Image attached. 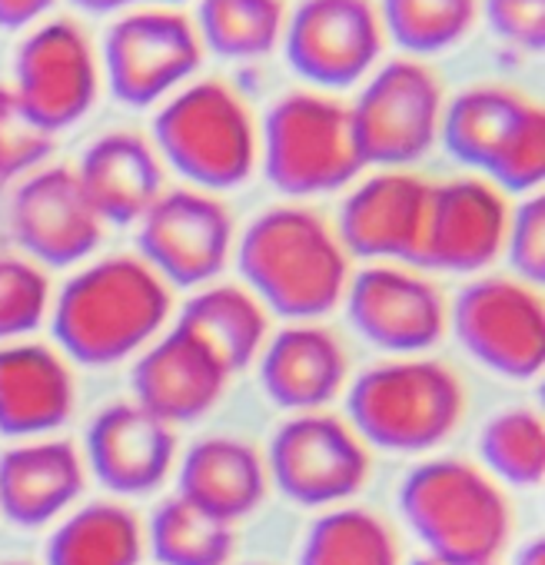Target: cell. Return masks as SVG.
Segmentation results:
<instances>
[{"label":"cell","mask_w":545,"mask_h":565,"mask_svg":"<svg viewBox=\"0 0 545 565\" xmlns=\"http://www.w3.org/2000/svg\"><path fill=\"white\" fill-rule=\"evenodd\" d=\"M180 323H186L229 373L246 370L266 340V313L259 300L239 287H206L186 300Z\"/></svg>","instance_id":"484cf974"},{"label":"cell","mask_w":545,"mask_h":565,"mask_svg":"<svg viewBox=\"0 0 545 565\" xmlns=\"http://www.w3.org/2000/svg\"><path fill=\"white\" fill-rule=\"evenodd\" d=\"M74 413L67 363L38 343L0 347V436L28 439L64 426Z\"/></svg>","instance_id":"44dd1931"},{"label":"cell","mask_w":545,"mask_h":565,"mask_svg":"<svg viewBox=\"0 0 545 565\" xmlns=\"http://www.w3.org/2000/svg\"><path fill=\"white\" fill-rule=\"evenodd\" d=\"M51 307V282L38 263L0 253V340L34 333Z\"/></svg>","instance_id":"d6a6232c"},{"label":"cell","mask_w":545,"mask_h":565,"mask_svg":"<svg viewBox=\"0 0 545 565\" xmlns=\"http://www.w3.org/2000/svg\"><path fill=\"white\" fill-rule=\"evenodd\" d=\"M177 456L173 426L160 423L137 403L107 406L87 429V462L94 476L120 495L153 492Z\"/></svg>","instance_id":"d6986e66"},{"label":"cell","mask_w":545,"mask_h":565,"mask_svg":"<svg viewBox=\"0 0 545 565\" xmlns=\"http://www.w3.org/2000/svg\"><path fill=\"white\" fill-rule=\"evenodd\" d=\"M439 120L442 87L436 74L413 57L383 64L350 107L363 167L383 170H403L423 160L439 137Z\"/></svg>","instance_id":"52a82bcc"},{"label":"cell","mask_w":545,"mask_h":565,"mask_svg":"<svg viewBox=\"0 0 545 565\" xmlns=\"http://www.w3.org/2000/svg\"><path fill=\"white\" fill-rule=\"evenodd\" d=\"M284 24V0H200L193 31L216 57L253 61L280 44Z\"/></svg>","instance_id":"83f0119b"},{"label":"cell","mask_w":545,"mask_h":565,"mask_svg":"<svg viewBox=\"0 0 545 565\" xmlns=\"http://www.w3.org/2000/svg\"><path fill=\"white\" fill-rule=\"evenodd\" d=\"M133 4H157V8H170V4H180V0H133Z\"/></svg>","instance_id":"60d3db41"},{"label":"cell","mask_w":545,"mask_h":565,"mask_svg":"<svg viewBox=\"0 0 545 565\" xmlns=\"http://www.w3.org/2000/svg\"><path fill=\"white\" fill-rule=\"evenodd\" d=\"M259 150L266 180L287 196H323L366 170L350 107L313 90H293L266 110Z\"/></svg>","instance_id":"8992f818"},{"label":"cell","mask_w":545,"mask_h":565,"mask_svg":"<svg viewBox=\"0 0 545 565\" xmlns=\"http://www.w3.org/2000/svg\"><path fill=\"white\" fill-rule=\"evenodd\" d=\"M160 157L203 190L239 186L259 153L253 114L223 81H200L177 90L153 117Z\"/></svg>","instance_id":"5b68a950"},{"label":"cell","mask_w":545,"mask_h":565,"mask_svg":"<svg viewBox=\"0 0 545 565\" xmlns=\"http://www.w3.org/2000/svg\"><path fill=\"white\" fill-rule=\"evenodd\" d=\"M509 210L502 193L475 177L429 186L426 223L413 266L439 273H479L505 243Z\"/></svg>","instance_id":"5bb4252c"},{"label":"cell","mask_w":545,"mask_h":565,"mask_svg":"<svg viewBox=\"0 0 545 565\" xmlns=\"http://www.w3.org/2000/svg\"><path fill=\"white\" fill-rule=\"evenodd\" d=\"M54 150V134H47L18 100L11 87L0 84V183H11L38 170Z\"/></svg>","instance_id":"836d02e7"},{"label":"cell","mask_w":545,"mask_h":565,"mask_svg":"<svg viewBox=\"0 0 545 565\" xmlns=\"http://www.w3.org/2000/svg\"><path fill=\"white\" fill-rule=\"evenodd\" d=\"M300 565H399V548L380 515L366 509H333L310 525Z\"/></svg>","instance_id":"f1b7e54d"},{"label":"cell","mask_w":545,"mask_h":565,"mask_svg":"<svg viewBox=\"0 0 545 565\" xmlns=\"http://www.w3.org/2000/svg\"><path fill=\"white\" fill-rule=\"evenodd\" d=\"M229 376L223 360L177 320V327L137 360L130 386L140 409L177 426L206 416L226 393Z\"/></svg>","instance_id":"e0dca14e"},{"label":"cell","mask_w":545,"mask_h":565,"mask_svg":"<svg viewBox=\"0 0 545 565\" xmlns=\"http://www.w3.org/2000/svg\"><path fill=\"white\" fill-rule=\"evenodd\" d=\"M492 34L519 51L542 54L545 47V0H485Z\"/></svg>","instance_id":"8d00e7d4"},{"label":"cell","mask_w":545,"mask_h":565,"mask_svg":"<svg viewBox=\"0 0 545 565\" xmlns=\"http://www.w3.org/2000/svg\"><path fill=\"white\" fill-rule=\"evenodd\" d=\"M140 259L177 287H203L229 256L233 216L203 190H163L140 216Z\"/></svg>","instance_id":"4fadbf2b"},{"label":"cell","mask_w":545,"mask_h":565,"mask_svg":"<svg viewBox=\"0 0 545 565\" xmlns=\"http://www.w3.org/2000/svg\"><path fill=\"white\" fill-rule=\"evenodd\" d=\"M429 186L406 170H383L363 180L340 206V246L366 259H403L413 266Z\"/></svg>","instance_id":"ac0fdd59"},{"label":"cell","mask_w":545,"mask_h":565,"mask_svg":"<svg viewBox=\"0 0 545 565\" xmlns=\"http://www.w3.org/2000/svg\"><path fill=\"white\" fill-rule=\"evenodd\" d=\"M346 409L363 443L386 452H429L459 426L466 390L442 363L393 360L356 376Z\"/></svg>","instance_id":"277c9868"},{"label":"cell","mask_w":545,"mask_h":565,"mask_svg":"<svg viewBox=\"0 0 545 565\" xmlns=\"http://www.w3.org/2000/svg\"><path fill=\"white\" fill-rule=\"evenodd\" d=\"M399 512L429 558L449 565H495L512 529L499 486L462 459H429L406 472Z\"/></svg>","instance_id":"3957f363"},{"label":"cell","mask_w":545,"mask_h":565,"mask_svg":"<svg viewBox=\"0 0 545 565\" xmlns=\"http://www.w3.org/2000/svg\"><path fill=\"white\" fill-rule=\"evenodd\" d=\"M84 492V459L67 439L24 443L0 452V512L38 529Z\"/></svg>","instance_id":"603a6c76"},{"label":"cell","mask_w":545,"mask_h":565,"mask_svg":"<svg viewBox=\"0 0 545 565\" xmlns=\"http://www.w3.org/2000/svg\"><path fill=\"white\" fill-rule=\"evenodd\" d=\"M11 233L34 259L64 269L100 246L104 223L71 167H44L18 186L11 200Z\"/></svg>","instance_id":"2e32d148"},{"label":"cell","mask_w":545,"mask_h":565,"mask_svg":"<svg viewBox=\"0 0 545 565\" xmlns=\"http://www.w3.org/2000/svg\"><path fill=\"white\" fill-rule=\"evenodd\" d=\"M413 565H449V562H439V558H429V555H423V558H416Z\"/></svg>","instance_id":"b9f144b4"},{"label":"cell","mask_w":545,"mask_h":565,"mask_svg":"<svg viewBox=\"0 0 545 565\" xmlns=\"http://www.w3.org/2000/svg\"><path fill=\"white\" fill-rule=\"evenodd\" d=\"M482 466L519 489H532L545 472V426L532 409H505L479 433Z\"/></svg>","instance_id":"1f68e13d"},{"label":"cell","mask_w":545,"mask_h":565,"mask_svg":"<svg viewBox=\"0 0 545 565\" xmlns=\"http://www.w3.org/2000/svg\"><path fill=\"white\" fill-rule=\"evenodd\" d=\"M280 41L303 81L340 90L376 67L386 34L373 0H300Z\"/></svg>","instance_id":"30bf717a"},{"label":"cell","mask_w":545,"mask_h":565,"mask_svg":"<svg viewBox=\"0 0 545 565\" xmlns=\"http://www.w3.org/2000/svg\"><path fill=\"white\" fill-rule=\"evenodd\" d=\"M177 495L233 525L266 499V466L259 452L239 439H203L183 456Z\"/></svg>","instance_id":"cb8c5ba5"},{"label":"cell","mask_w":545,"mask_h":565,"mask_svg":"<svg viewBox=\"0 0 545 565\" xmlns=\"http://www.w3.org/2000/svg\"><path fill=\"white\" fill-rule=\"evenodd\" d=\"M74 173L100 223L127 226L140 220L163 193V167L157 150L140 134L127 130L94 140Z\"/></svg>","instance_id":"ffe728a7"},{"label":"cell","mask_w":545,"mask_h":565,"mask_svg":"<svg viewBox=\"0 0 545 565\" xmlns=\"http://www.w3.org/2000/svg\"><path fill=\"white\" fill-rule=\"evenodd\" d=\"M502 249L525 287L545 279V200L538 193H528L515 213H509Z\"/></svg>","instance_id":"d590c367"},{"label":"cell","mask_w":545,"mask_h":565,"mask_svg":"<svg viewBox=\"0 0 545 565\" xmlns=\"http://www.w3.org/2000/svg\"><path fill=\"white\" fill-rule=\"evenodd\" d=\"M269 476L300 505H336L363 489L370 456L343 419L300 413L269 443Z\"/></svg>","instance_id":"8fae6325"},{"label":"cell","mask_w":545,"mask_h":565,"mask_svg":"<svg viewBox=\"0 0 545 565\" xmlns=\"http://www.w3.org/2000/svg\"><path fill=\"white\" fill-rule=\"evenodd\" d=\"M485 177L495 190H509V193H532L542 183V177H545V117H542L538 104L525 117V124L515 130L509 147L499 153V160L489 167Z\"/></svg>","instance_id":"e575fe53"},{"label":"cell","mask_w":545,"mask_h":565,"mask_svg":"<svg viewBox=\"0 0 545 565\" xmlns=\"http://www.w3.org/2000/svg\"><path fill=\"white\" fill-rule=\"evenodd\" d=\"M203 64L193 21L170 8H143L107 28L104 71L110 94L127 107H150L177 94Z\"/></svg>","instance_id":"ba28073f"},{"label":"cell","mask_w":545,"mask_h":565,"mask_svg":"<svg viewBox=\"0 0 545 565\" xmlns=\"http://www.w3.org/2000/svg\"><path fill=\"white\" fill-rule=\"evenodd\" d=\"M346 317L373 347L416 356L446 333V307L432 282L396 266H370L346 287Z\"/></svg>","instance_id":"9a60e30c"},{"label":"cell","mask_w":545,"mask_h":565,"mask_svg":"<svg viewBox=\"0 0 545 565\" xmlns=\"http://www.w3.org/2000/svg\"><path fill=\"white\" fill-rule=\"evenodd\" d=\"M346 353L323 327H287L263 350L259 380L280 409L317 413L333 403L346 383Z\"/></svg>","instance_id":"7402d4cb"},{"label":"cell","mask_w":545,"mask_h":565,"mask_svg":"<svg viewBox=\"0 0 545 565\" xmlns=\"http://www.w3.org/2000/svg\"><path fill=\"white\" fill-rule=\"evenodd\" d=\"M236 263L259 303L287 320L327 317L350 287V263L336 233L303 206L259 213L239 239Z\"/></svg>","instance_id":"6da1fadb"},{"label":"cell","mask_w":545,"mask_h":565,"mask_svg":"<svg viewBox=\"0 0 545 565\" xmlns=\"http://www.w3.org/2000/svg\"><path fill=\"white\" fill-rule=\"evenodd\" d=\"M74 4L87 14H117V11L130 8L133 0H74Z\"/></svg>","instance_id":"f35d334b"},{"label":"cell","mask_w":545,"mask_h":565,"mask_svg":"<svg viewBox=\"0 0 545 565\" xmlns=\"http://www.w3.org/2000/svg\"><path fill=\"white\" fill-rule=\"evenodd\" d=\"M170 317L167 282L140 256H107L67 279L54 337L84 366H114L143 350Z\"/></svg>","instance_id":"7a4b0ae2"},{"label":"cell","mask_w":545,"mask_h":565,"mask_svg":"<svg viewBox=\"0 0 545 565\" xmlns=\"http://www.w3.org/2000/svg\"><path fill=\"white\" fill-rule=\"evenodd\" d=\"M54 0H0V31H21L44 18Z\"/></svg>","instance_id":"74e56055"},{"label":"cell","mask_w":545,"mask_h":565,"mask_svg":"<svg viewBox=\"0 0 545 565\" xmlns=\"http://www.w3.org/2000/svg\"><path fill=\"white\" fill-rule=\"evenodd\" d=\"M11 90L47 134L81 124L100 90V64L87 34L74 21L38 28L18 47Z\"/></svg>","instance_id":"7c38bea8"},{"label":"cell","mask_w":545,"mask_h":565,"mask_svg":"<svg viewBox=\"0 0 545 565\" xmlns=\"http://www.w3.org/2000/svg\"><path fill=\"white\" fill-rule=\"evenodd\" d=\"M140 555V519L117 502L77 509L47 542V565H137Z\"/></svg>","instance_id":"4316f807"},{"label":"cell","mask_w":545,"mask_h":565,"mask_svg":"<svg viewBox=\"0 0 545 565\" xmlns=\"http://www.w3.org/2000/svg\"><path fill=\"white\" fill-rule=\"evenodd\" d=\"M515 565H545V542L542 539L525 542L515 555Z\"/></svg>","instance_id":"ab89813d"},{"label":"cell","mask_w":545,"mask_h":565,"mask_svg":"<svg viewBox=\"0 0 545 565\" xmlns=\"http://www.w3.org/2000/svg\"><path fill=\"white\" fill-rule=\"evenodd\" d=\"M532 110L535 104L519 90L469 87L442 107L439 140L456 163L489 173Z\"/></svg>","instance_id":"d4e9b609"},{"label":"cell","mask_w":545,"mask_h":565,"mask_svg":"<svg viewBox=\"0 0 545 565\" xmlns=\"http://www.w3.org/2000/svg\"><path fill=\"white\" fill-rule=\"evenodd\" d=\"M147 539L160 565H226L233 555V529L180 495L153 509Z\"/></svg>","instance_id":"4dcf8cb0"},{"label":"cell","mask_w":545,"mask_h":565,"mask_svg":"<svg viewBox=\"0 0 545 565\" xmlns=\"http://www.w3.org/2000/svg\"><path fill=\"white\" fill-rule=\"evenodd\" d=\"M479 0H383V34L409 57H429L469 38Z\"/></svg>","instance_id":"f546056e"},{"label":"cell","mask_w":545,"mask_h":565,"mask_svg":"<svg viewBox=\"0 0 545 565\" xmlns=\"http://www.w3.org/2000/svg\"><path fill=\"white\" fill-rule=\"evenodd\" d=\"M452 330L462 350L505 380H532L545 356V310L522 279H475L456 297Z\"/></svg>","instance_id":"9c48e42d"},{"label":"cell","mask_w":545,"mask_h":565,"mask_svg":"<svg viewBox=\"0 0 545 565\" xmlns=\"http://www.w3.org/2000/svg\"><path fill=\"white\" fill-rule=\"evenodd\" d=\"M0 565H28V562H0Z\"/></svg>","instance_id":"7bdbcfd3"}]
</instances>
